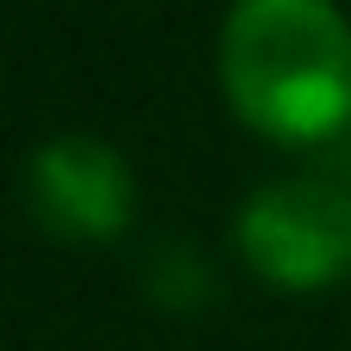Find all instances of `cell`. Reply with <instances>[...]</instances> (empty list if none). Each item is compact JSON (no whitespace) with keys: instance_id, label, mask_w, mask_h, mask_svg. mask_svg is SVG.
<instances>
[{"instance_id":"6da1fadb","label":"cell","mask_w":351,"mask_h":351,"mask_svg":"<svg viewBox=\"0 0 351 351\" xmlns=\"http://www.w3.org/2000/svg\"><path fill=\"white\" fill-rule=\"evenodd\" d=\"M228 111L290 148L351 130V19L339 0H234L216 37Z\"/></svg>"},{"instance_id":"7a4b0ae2","label":"cell","mask_w":351,"mask_h":351,"mask_svg":"<svg viewBox=\"0 0 351 351\" xmlns=\"http://www.w3.org/2000/svg\"><path fill=\"white\" fill-rule=\"evenodd\" d=\"M234 247L278 290H327L351 278V191L321 173L265 179L234 216Z\"/></svg>"},{"instance_id":"3957f363","label":"cell","mask_w":351,"mask_h":351,"mask_svg":"<svg viewBox=\"0 0 351 351\" xmlns=\"http://www.w3.org/2000/svg\"><path fill=\"white\" fill-rule=\"evenodd\" d=\"M25 197L43 234L74 241V247L80 241L105 247L136 216V173L105 136L68 130V136H49L25 160Z\"/></svg>"}]
</instances>
